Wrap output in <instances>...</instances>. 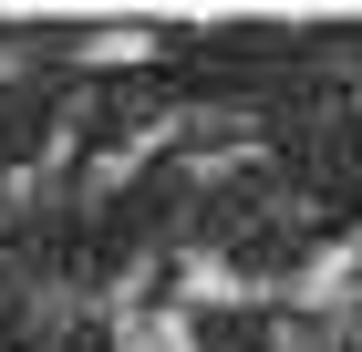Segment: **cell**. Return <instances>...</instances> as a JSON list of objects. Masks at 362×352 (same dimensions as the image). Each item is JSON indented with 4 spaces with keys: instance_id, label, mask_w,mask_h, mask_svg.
Masks as SVG:
<instances>
[{
    "instance_id": "1",
    "label": "cell",
    "mask_w": 362,
    "mask_h": 352,
    "mask_svg": "<svg viewBox=\"0 0 362 352\" xmlns=\"http://www.w3.org/2000/svg\"><path fill=\"white\" fill-rule=\"evenodd\" d=\"M290 300H300L310 322H332V311H352L362 300V228H341V239H321L300 259V280H290Z\"/></svg>"
},
{
    "instance_id": "2",
    "label": "cell",
    "mask_w": 362,
    "mask_h": 352,
    "mask_svg": "<svg viewBox=\"0 0 362 352\" xmlns=\"http://www.w3.org/2000/svg\"><path fill=\"white\" fill-rule=\"evenodd\" d=\"M249 300H269V280H249L238 270V259H228V249H187V259H176V311H249Z\"/></svg>"
},
{
    "instance_id": "3",
    "label": "cell",
    "mask_w": 362,
    "mask_h": 352,
    "mask_svg": "<svg viewBox=\"0 0 362 352\" xmlns=\"http://www.w3.org/2000/svg\"><path fill=\"white\" fill-rule=\"evenodd\" d=\"M145 52H156V31H135V21L124 31H83V62H145Z\"/></svg>"
}]
</instances>
